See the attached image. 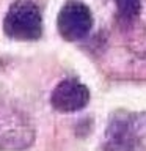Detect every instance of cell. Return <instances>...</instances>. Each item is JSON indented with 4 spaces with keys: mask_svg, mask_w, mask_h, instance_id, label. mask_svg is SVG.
Segmentation results:
<instances>
[{
    "mask_svg": "<svg viewBox=\"0 0 146 151\" xmlns=\"http://www.w3.org/2000/svg\"><path fill=\"white\" fill-rule=\"evenodd\" d=\"M3 28L13 40H38L42 32L39 8L30 0H19L13 3L5 16Z\"/></svg>",
    "mask_w": 146,
    "mask_h": 151,
    "instance_id": "cell-1",
    "label": "cell"
},
{
    "mask_svg": "<svg viewBox=\"0 0 146 151\" xmlns=\"http://www.w3.org/2000/svg\"><path fill=\"white\" fill-rule=\"evenodd\" d=\"M33 129L22 113L0 107V150L19 151L33 142Z\"/></svg>",
    "mask_w": 146,
    "mask_h": 151,
    "instance_id": "cell-2",
    "label": "cell"
},
{
    "mask_svg": "<svg viewBox=\"0 0 146 151\" xmlns=\"http://www.w3.org/2000/svg\"><path fill=\"white\" fill-rule=\"evenodd\" d=\"M57 24H58V30L64 40L77 41L80 38L87 36L93 25L91 11L82 2L71 0L61 8Z\"/></svg>",
    "mask_w": 146,
    "mask_h": 151,
    "instance_id": "cell-3",
    "label": "cell"
},
{
    "mask_svg": "<svg viewBox=\"0 0 146 151\" xmlns=\"http://www.w3.org/2000/svg\"><path fill=\"white\" fill-rule=\"evenodd\" d=\"M89 93L85 85L77 80H63L52 93V106L60 112H75L88 104Z\"/></svg>",
    "mask_w": 146,
    "mask_h": 151,
    "instance_id": "cell-4",
    "label": "cell"
},
{
    "mask_svg": "<svg viewBox=\"0 0 146 151\" xmlns=\"http://www.w3.org/2000/svg\"><path fill=\"white\" fill-rule=\"evenodd\" d=\"M135 142L137 139L132 116L126 113L113 116L107 127L105 151H134Z\"/></svg>",
    "mask_w": 146,
    "mask_h": 151,
    "instance_id": "cell-5",
    "label": "cell"
},
{
    "mask_svg": "<svg viewBox=\"0 0 146 151\" xmlns=\"http://www.w3.org/2000/svg\"><path fill=\"white\" fill-rule=\"evenodd\" d=\"M118 11L124 19H134L140 13V0H115Z\"/></svg>",
    "mask_w": 146,
    "mask_h": 151,
    "instance_id": "cell-6",
    "label": "cell"
}]
</instances>
